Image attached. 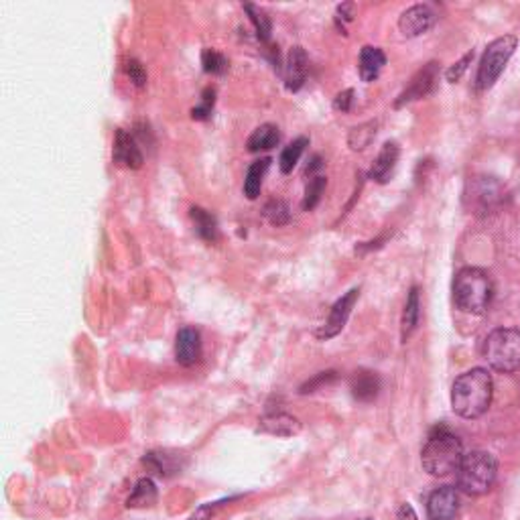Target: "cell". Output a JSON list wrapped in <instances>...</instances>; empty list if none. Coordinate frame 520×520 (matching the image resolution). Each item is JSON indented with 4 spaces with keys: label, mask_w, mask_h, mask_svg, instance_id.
Segmentation results:
<instances>
[{
    "label": "cell",
    "mask_w": 520,
    "mask_h": 520,
    "mask_svg": "<svg viewBox=\"0 0 520 520\" xmlns=\"http://www.w3.org/2000/svg\"><path fill=\"white\" fill-rule=\"evenodd\" d=\"M270 167V159L269 157H262L259 161H254L251 167H248L246 171V179H244V196L248 199H254L260 196V189H262V181H265V175Z\"/></svg>",
    "instance_id": "7402d4cb"
},
{
    "label": "cell",
    "mask_w": 520,
    "mask_h": 520,
    "mask_svg": "<svg viewBox=\"0 0 520 520\" xmlns=\"http://www.w3.org/2000/svg\"><path fill=\"white\" fill-rule=\"evenodd\" d=\"M157 502V486L151 478H142L134 484L131 496H128L126 506L128 508H147L153 506Z\"/></svg>",
    "instance_id": "603a6c76"
},
{
    "label": "cell",
    "mask_w": 520,
    "mask_h": 520,
    "mask_svg": "<svg viewBox=\"0 0 520 520\" xmlns=\"http://www.w3.org/2000/svg\"><path fill=\"white\" fill-rule=\"evenodd\" d=\"M351 395L360 403H370L380 393V379L376 372L370 370H358L350 380Z\"/></svg>",
    "instance_id": "2e32d148"
},
{
    "label": "cell",
    "mask_w": 520,
    "mask_h": 520,
    "mask_svg": "<svg viewBox=\"0 0 520 520\" xmlns=\"http://www.w3.org/2000/svg\"><path fill=\"white\" fill-rule=\"evenodd\" d=\"M463 460V445L447 427H437L429 435L421 453V463L427 474L447 478L458 471Z\"/></svg>",
    "instance_id": "7a4b0ae2"
},
{
    "label": "cell",
    "mask_w": 520,
    "mask_h": 520,
    "mask_svg": "<svg viewBox=\"0 0 520 520\" xmlns=\"http://www.w3.org/2000/svg\"><path fill=\"white\" fill-rule=\"evenodd\" d=\"M307 145H309V139L299 137V139H295L293 142H289V145L281 151V157H278V167H281L283 173H291L295 167H297L299 159L303 153H306Z\"/></svg>",
    "instance_id": "d4e9b609"
},
{
    "label": "cell",
    "mask_w": 520,
    "mask_h": 520,
    "mask_svg": "<svg viewBox=\"0 0 520 520\" xmlns=\"http://www.w3.org/2000/svg\"><path fill=\"white\" fill-rule=\"evenodd\" d=\"M460 510V494L452 486L435 488L427 498L429 520H453Z\"/></svg>",
    "instance_id": "ba28073f"
},
{
    "label": "cell",
    "mask_w": 520,
    "mask_h": 520,
    "mask_svg": "<svg viewBox=\"0 0 520 520\" xmlns=\"http://www.w3.org/2000/svg\"><path fill=\"white\" fill-rule=\"evenodd\" d=\"M516 45L518 39L515 35H504L486 47L476 76V87L479 92L490 90V87L498 82V78L502 76L512 53H515Z\"/></svg>",
    "instance_id": "8992f818"
},
{
    "label": "cell",
    "mask_w": 520,
    "mask_h": 520,
    "mask_svg": "<svg viewBox=\"0 0 520 520\" xmlns=\"http://www.w3.org/2000/svg\"><path fill=\"white\" fill-rule=\"evenodd\" d=\"M351 104H354V90H343V92H340L338 96H335L333 108L346 114V112L351 110Z\"/></svg>",
    "instance_id": "e575fe53"
},
{
    "label": "cell",
    "mask_w": 520,
    "mask_h": 520,
    "mask_svg": "<svg viewBox=\"0 0 520 520\" xmlns=\"http://www.w3.org/2000/svg\"><path fill=\"white\" fill-rule=\"evenodd\" d=\"M260 427L262 431L273 433L277 437H293L301 431V423L295 417H291V415L277 411V413H269L267 417H262Z\"/></svg>",
    "instance_id": "ac0fdd59"
},
{
    "label": "cell",
    "mask_w": 520,
    "mask_h": 520,
    "mask_svg": "<svg viewBox=\"0 0 520 520\" xmlns=\"http://www.w3.org/2000/svg\"><path fill=\"white\" fill-rule=\"evenodd\" d=\"M439 78V66L435 61L427 63L425 68L415 74V78L411 79V84L405 87V92L398 96V100L395 102L397 108L405 106V104H411L415 100H421L425 98V96L433 90V86Z\"/></svg>",
    "instance_id": "9c48e42d"
},
{
    "label": "cell",
    "mask_w": 520,
    "mask_h": 520,
    "mask_svg": "<svg viewBox=\"0 0 520 520\" xmlns=\"http://www.w3.org/2000/svg\"><path fill=\"white\" fill-rule=\"evenodd\" d=\"M376 126H379V123H374L372 120V123H364L356 128H351L350 137H348V145L354 151L366 149L376 137Z\"/></svg>",
    "instance_id": "484cf974"
},
{
    "label": "cell",
    "mask_w": 520,
    "mask_h": 520,
    "mask_svg": "<svg viewBox=\"0 0 520 520\" xmlns=\"http://www.w3.org/2000/svg\"><path fill=\"white\" fill-rule=\"evenodd\" d=\"M142 463L151 470L155 471L157 476H163V478H169L175 474H181L183 468L187 466V458L183 453L178 452H149L145 455V460Z\"/></svg>",
    "instance_id": "4fadbf2b"
},
{
    "label": "cell",
    "mask_w": 520,
    "mask_h": 520,
    "mask_svg": "<svg viewBox=\"0 0 520 520\" xmlns=\"http://www.w3.org/2000/svg\"><path fill=\"white\" fill-rule=\"evenodd\" d=\"M455 474H458L461 492L468 496H482L492 490L496 476H498V466H496L494 455L488 452H470L463 455Z\"/></svg>",
    "instance_id": "277c9868"
},
{
    "label": "cell",
    "mask_w": 520,
    "mask_h": 520,
    "mask_svg": "<svg viewBox=\"0 0 520 520\" xmlns=\"http://www.w3.org/2000/svg\"><path fill=\"white\" fill-rule=\"evenodd\" d=\"M307 53L303 47H293L289 51V58H287V68H285V84L287 90L297 92L301 90V86L306 84L307 79Z\"/></svg>",
    "instance_id": "5bb4252c"
},
{
    "label": "cell",
    "mask_w": 520,
    "mask_h": 520,
    "mask_svg": "<svg viewBox=\"0 0 520 520\" xmlns=\"http://www.w3.org/2000/svg\"><path fill=\"white\" fill-rule=\"evenodd\" d=\"M471 59H474V51L466 53L458 63H453V68L447 69V74H445L447 82H452V84L458 82V79H460L463 74H466V69H468V66L471 63Z\"/></svg>",
    "instance_id": "d6a6232c"
},
{
    "label": "cell",
    "mask_w": 520,
    "mask_h": 520,
    "mask_svg": "<svg viewBox=\"0 0 520 520\" xmlns=\"http://www.w3.org/2000/svg\"><path fill=\"white\" fill-rule=\"evenodd\" d=\"M397 520H419V516L411 504H403V506L397 512Z\"/></svg>",
    "instance_id": "74e56055"
},
{
    "label": "cell",
    "mask_w": 520,
    "mask_h": 520,
    "mask_svg": "<svg viewBox=\"0 0 520 520\" xmlns=\"http://www.w3.org/2000/svg\"><path fill=\"white\" fill-rule=\"evenodd\" d=\"M358 297H360V289L356 287V289H350L346 295H343V297H340L333 303V307L330 309V315H327L324 325L319 327L315 333L319 340H332L343 330V327H346Z\"/></svg>",
    "instance_id": "52a82bcc"
},
{
    "label": "cell",
    "mask_w": 520,
    "mask_h": 520,
    "mask_svg": "<svg viewBox=\"0 0 520 520\" xmlns=\"http://www.w3.org/2000/svg\"><path fill=\"white\" fill-rule=\"evenodd\" d=\"M191 220L196 224V232L207 242H215L218 240V220H215V215L210 214L204 207H191L189 210Z\"/></svg>",
    "instance_id": "cb8c5ba5"
},
{
    "label": "cell",
    "mask_w": 520,
    "mask_h": 520,
    "mask_svg": "<svg viewBox=\"0 0 520 520\" xmlns=\"http://www.w3.org/2000/svg\"><path fill=\"white\" fill-rule=\"evenodd\" d=\"M244 11L248 13V19H251L256 29V35H259L262 41H269L270 31H273V23L267 17V13L254 5H244Z\"/></svg>",
    "instance_id": "4316f807"
},
{
    "label": "cell",
    "mask_w": 520,
    "mask_h": 520,
    "mask_svg": "<svg viewBox=\"0 0 520 520\" xmlns=\"http://www.w3.org/2000/svg\"><path fill=\"white\" fill-rule=\"evenodd\" d=\"M335 380V372H319L314 380H309L307 384H303L301 387V395H307V393H315L319 387H324V384H330Z\"/></svg>",
    "instance_id": "836d02e7"
},
{
    "label": "cell",
    "mask_w": 520,
    "mask_h": 520,
    "mask_svg": "<svg viewBox=\"0 0 520 520\" xmlns=\"http://www.w3.org/2000/svg\"><path fill=\"white\" fill-rule=\"evenodd\" d=\"M494 285L490 275L482 269L466 267L453 278V301L466 314L479 315L490 307Z\"/></svg>",
    "instance_id": "3957f363"
},
{
    "label": "cell",
    "mask_w": 520,
    "mask_h": 520,
    "mask_svg": "<svg viewBox=\"0 0 520 520\" xmlns=\"http://www.w3.org/2000/svg\"><path fill=\"white\" fill-rule=\"evenodd\" d=\"M281 141V132L275 124H262L248 137L246 147L251 153H260V151H269L278 145Z\"/></svg>",
    "instance_id": "44dd1931"
},
{
    "label": "cell",
    "mask_w": 520,
    "mask_h": 520,
    "mask_svg": "<svg viewBox=\"0 0 520 520\" xmlns=\"http://www.w3.org/2000/svg\"><path fill=\"white\" fill-rule=\"evenodd\" d=\"M202 66H204L205 74L222 76V74H226V69H228V59L224 58L220 51L204 50L202 51Z\"/></svg>",
    "instance_id": "f1b7e54d"
},
{
    "label": "cell",
    "mask_w": 520,
    "mask_h": 520,
    "mask_svg": "<svg viewBox=\"0 0 520 520\" xmlns=\"http://www.w3.org/2000/svg\"><path fill=\"white\" fill-rule=\"evenodd\" d=\"M398 155H401V149H398L397 142H393V141L384 142V147L379 153V157L374 159L368 178L379 181V183H387L390 179V175H393L397 163H398Z\"/></svg>",
    "instance_id": "9a60e30c"
},
{
    "label": "cell",
    "mask_w": 520,
    "mask_h": 520,
    "mask_svg": "<svg viewBox=\"0 0 520 520\" xmlns=\"http://www.w3.org/2000/svg\"><path fill=\"white\" fill-rule=\"evenodd\" d=\"M112 157H114V161L118 165L126 167V169H141L142 163H145V157H142L137 141H134L131 132L123 131V128H118L116 131Z\"/></svg>",
    "instance_id": "7c38bea8"
},
{
    "label": "cell",
    "mask_w": 520,
    "mask_h": 520,
    "mask_svg": "<svg viewBox=\"0 0 520 520\" xmlns=\"http://www.w3.org/2000/svg\"><path fill=\"white\" fill-rule=\"evenodd\" d=\"M214 104H215V87H205L204 94H202V102H199L197 106L191 110V118H194V120H207V118L212 116Z\"/></svg>",
    "instance_id": "4dcf8cb0"
},
{
    "label": "cell",
    "mask_w": 520,
    "mask_h": 520,
    "mask_svg": "<svg viewBox=\"0 0 520 520\" xmlns=\"http://www.w3.org/2000/svg\"><path fill=\"white\" fill-rule=\"evenodd\" d=\"M360 520H370V518H360Z\"/></svg>",
    "instance_id": "f35d334b"
},
{
    "label": "cell",
    "mask_w": 520,
    "mask_h": 520,
    "mask_svg": "<svg viewBox=\"0 0 520 520\" xmlns=\"http://www.w3.org/2000/svg\"><path fill=\"white\" fill-rule=\"evenodd\" d=\"M435 23V13L431 11V6L427 5H415L411 9H406L401 19H398V29L405 37H419L423 33L433 27Z\"/></svg>",
    "instance_id": "30bf717a"
},
{
    "label": "cell",
    "mask_w": 520,
    "mask_h": 520,
    "mask_svg": "<svg viewBox=\"0 0 520 520\" xmlns=\"http://www.w3.org/2000/svg\"><path fill=\"white\" fill-rule=\"evenodd\" d=\"M492 395V376L484 368H471L453 382L452 406L463 419H478L490 409Z\"/></svg>",
    "instance_id": "6da1fadb"
},
{
    "label": "cell",
    "mask_w": 520,
    "mask_h": 520,
    "mask_svg": "<svg viewBox=\"0 0 520 520\" xmlns=\"http://www.w3.org/2000/svg\"><path fill=\"white\" fill-rule=\"evenodd\" d=\"M124 71H126V76L131 78V82L137 87H142L147 84V71H145V68H142V63L139 59H134V58L126 59Z\"/></svg>",
    "instance_id": "1f68e13d"
},
{
    "label": "cell",
    "mask_w": 520,
    "mask_h": 520,
    "mask_svg": "<svg viewBox=\"0 0 520 520\" xmlns=\"http://www.w3.org/2000/svg\"><path fill=\"white\" fill-rule=\"evenodd\" d=\"M175 358L181 366H194L202 358V333L196 327H181L175 340Z\"/></svg>",
    "instance_id": "8fae6325"
},
{
    "label": "cell",
    "mask_w": 520,
    "mask_h": 520,
    "mask_svg": "<svg viewBox=\"0 0 520 520\" xmlns=\"http://www.w3.org/2000/svg\"><path fill=\"white\" fill-rule=\"evenodd\" d=\"M419 317H421V295H419V287H413V289L409 291V297H406L403 319H401V340L403 342L409 340L413 332L417 330Z\"/></svg>",
    "instance_id": "ffe728a7"
},
{
    "label": "cell",
    "mask_w": 520,
    "mask_h": 520,
    "mask_svg": "<svg viewBox=\"0 0 520 520\" xmlns=\"http://www.w3.org/2000/svg\"><path fill=\"white\" fill-rule=\"evenodd\" d=\"M265 218L273 224V226H285L287 222L291 220L289 207L281 199H273L265 205Z\"/></svg>",
    "instance_id": "f546056e"
},
{
    "label": "cell",
    "mask_w": 520,
    "mask_h": 520,
    "mask_svg": "<svg viewBox=\"0 0 520 520\" xmlns=\"http://www.w3.org/2000/svg\"><path fill=\"white\" fill-rule=\"evenodd\" d=\"M498 186H496L494 181L490 179H478L474 181V186H471L470 191V199H471V205H474V210L478 212H488L492 210V205L498 202Z\"/></svg>",
    "instance_id": "d6986e66"
},
{
    "label": "cell",
    "mask_w": 520,
    "mask_h": 520,
    "mask_svg": "<svg viewBox=\"0 0 520 520\" xmlns=\"http://www.w3.org/2000/svg\"><path fill=\"white\" fill-rule=\"evenodd\" d=\"M351 17H354V5L343 3V5L338 6V13H335V21H338V25H340V21L342 23H350Z\"/></svg>",
    "instance_id": "8d00e7d4"
},
{
    "label": "cell",
    "mask_w": 520,
    "mask_h": 520,
    "mask_svg": "<svg viewBox=\"0 0 520 520\" xmlns=\"http://www.w3.org/2000/svg\"><path fill=\"white\" fill-rule=\"evenodd\" d=\"M384 66H387V55H384L379 47L366 45L364 50L360 51L358 69H360V78H362V82H366V84L374 82V79L380 76V71Z\"/></svg>",
    "instance_id": "e0dca14e"
},
{
    "label": "cell",
    "mask_w": 520,
    "mask_h": 520,
    "mask_svg": "<svg viewBox=\"0 0 520 520\" xmlns=\"http://www.w3.org/2000/svg\"><path fill=\"white\" fill-rule=\"evenodd\" d=\"M482 354L494 370L510 374L520 370V332L512 327H498L486 335Z\"/></svg>",
    "instance_id": "5b68a950"
},
{
    "label": "cell",
    "mask_w": 520,
    "mask_h": 520,
    "mask_svg": "<svg viewBox=\"0 0 520 520\" xmlns=\"http://www.w3.org/2000/svg\"><path fill=\"white\" fill-rule=\"evenodd\" d=\"M325 186H327V179L322 178V175H315V178L309 179L307 187H306V196H303V204H301L303 210L311 212L319 202H322Z\"/></svg>",
    "instance_id": "83f0119b"
},
{
    "label": "cell",
    "mask_w": 520,
    "mask_h": 520,
    "mask_svg": "<svg viewBox=\"0 0 520 520\" xmlns=\"http://www.w3.org/2000/svg\"><path fill=\"white\" fill-rule=\"evenodd\" d=\"M232 498H228V500H220V502H210V504H204L202 508H199L197 512H194V515L189 516V520H207L210 518L215 510H218L220 506H224V504L226 502H230Z\"/></svg>",
    "instance_id": "d590c367"
}]
</instances>
